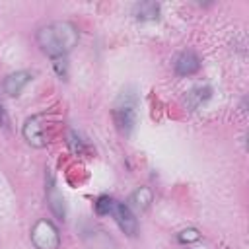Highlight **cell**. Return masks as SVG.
Listing matches in <instances>:
<instances>
[{"label":"cell","instance_id":"1","mask_svg":"<svg viewBox=\"0 0 249 249\" xmlns=\"http://www.w3.org/2000/svg\"><path fill=\"white\" fill-rule=\"evenodd\" d=\"M78 43V29L70 21H53L37 31V45L53 58H60L70 53Z\"/></svg>","mask_w":249,"mask_h":249},{"label":"cell","instance_id":"7","mask_svg":"<svg viewBox=\"0 0 249 249\" xmlns=\"http://www.w3.org/2000/svg\"><path fill=\"white\" fill-rule=\"evenodd\" d=\"M200 68V58L193 51H185L175 60V72L179 76H191Z\"/></svg>","mask_w":249,"mask_h":249},{"label":"cell","instance_id":"11","mask_svg":"<svg viewBox=\"0 0 249 249\" xmlns=\"http://www.w3.org/2000/svg\"><path fill=\"white\" fill-rule=\"evenodd\" d=\"M113 204H115V200L111 196H99L97 202H95V212L99 216H107V214H111Z\"/></svg>","mask_w":249,"mask_h":249},{"label":"cell","instance_id":"9","mask_svg":"<svg viewBox=\"0 0 249 249\" xmlns=\"http://www.w3.org/2000/svg\"><path fill=\"white\" fill-rule=\"evenodd\" d=\"M160 14V6L156 2H140L134 6V16L138 19H156Z\"/></svg>","mask_w":249,"mask_h":249},{"label":"cell","instance_id":"2","mask_svg":"<svg viewBox=\"0 0 249 249\" xmlns=\"http://www.w3.org/2000/svg\"><path fill=\"white\" fill-rule=\"evenodd\" d=\"M113 117H115V123L117 126L128 134L136 123V95L130 93V91H123V95L119 97V101L115 103V109H113Z\"/></svg>","mask_w":249,"mask_h":249},{"label":"cell","instance_id":"8","mask_svg":"<svg viewBox=\"0 0 249 249\" xmlns=\"http://www.w3.org/2000/svg\"><path fill=\"white\" fill-rule=\"evenodd\" d=\"M47 200H49V206H51V210L60 218V220H64V216H66V210H64V198H62V195L56 191V187H54V183L51 181L49 183V191H47Z\"/></svg>","mask_w":249,"mask_h":249},{"label":"cell","instance_id":"3","mask_svg":"<svg viewBox=\"0 0 249 249\" xmlns=\"http://www.w3.org/2000/svg\"><path fill=\"white\" fill-rule=\"evenodd\" d=\"M31 241L37 249H58L60 235H58V230L53 222L39 220L31 230Z\"/></svg>","mask_w":249,"mask_h":249},{"label":"cell","instance_id":"10","mask_svg":"<svg viewBox=\"0 0 249 249\" xmlns=\"http://www.w3.org/2000/svg\"><path fill=\"white\" fill-rule=\"evenodd\" d=\"M130 202H132L138 210H146V208L150 206V202H152V191H150L148 187L136 189V191L132 193V196H130Z\"/></svg>","mask_w":249,"mask_h":249},{"label":"cell","instance_id":"5","mask_svg":"<svg viewBox=\"0 0 249 249\" xmlns=\"http://www.w3.org/2000/svg\"><path fill=\"white\" fill-rule=\"evenodd\" d=\"M111 216L115 218L117 226L126 233V235H136L138 231V222L134 218V214L130 212L128 206L121 204V202H115L113 204V210H111Z\"/></svg>","mask_w":249,"mask_h":249},{"label":"cell","instance_id":"4","mask_svg":"<svg viewBox=\"0 0 249 249\" xmlns=\"http://www.w3.org/2000/svg\"><path fill=\"white\" fill-rule=\"evenodd\" d=\"M45 119H47V113H41V115L29 117L25 121V124H23V138L27 140V144H31L35 148L47 146L49 136L45 132Z\"/></svg>","mask_w":249,"mask_h":249},{"label":"cell","instance_id":"12","mask_svg":"<svg viewBox=\"0 0 249 249\" xmlns=\"http://www.w3.org/2000/svg\"><path fill=\"white\" fill-rule=\"evenodd\" d=\"M200 235H198V231L196 230H193V228H189V230H183L181 233H179V241L181 243H191V241H196Z\"/></svg>","mask_w":249,"mask_h":249},{"label":"cell","instance_id":"6","mask_svg":"<svg viewBox=\"0 0 249 249\" xmlns=\"http://www.w3.org/2000/svg\"><path fill=\"white\" fill-rule=\"evenodd\" d=\"M29 82H31V72H27V70H19V72L8 74L6 80H4V84H2V88H4L6 95L16 97V95H19V93L23 91V88H25Z\"/></svg>","mask_w":249,"mask_h":249}]
</instances>
